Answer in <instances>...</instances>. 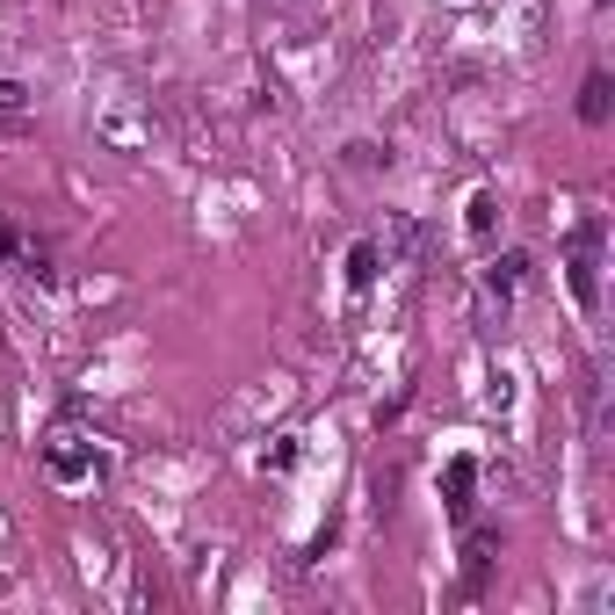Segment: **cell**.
Listing matches in <instances>:
<instances>
[{
  "instance_id": "obj_2",
  "label": "cell",
  "mask_w": 615,
  "mask_h": 615,
  "mask_svg": "<svg viewBox=\"0 0 615 615\" xmlns=\"http://www.w3.org/2000/svg\"><path fill=\"white\" fill-rule=\"evenodd\" d=\"M471 492H478V464H471V456H449V471H442V500H449V514L456 521H471Z\"/></svg>"
},
{
  "instance_id": "obj_6",
  "label": "cell",
  "mask_w": 615,
  "mask_h": 615,
  "mask_svg": "<svg viewBox=\"0 0 615 615\" xmlns=\"http://www.w3.org/2000/svg\"><path fill=\"white\" fill-rule=\"evenodd\" d=\"M492 225H500V196L478 189V196H471V210H464V232H471V239H492Z\"/></svg>"
},
{
  "instance_id": "obj_10",
  "label": "cell",
  "mask_w": 615,
  "mask_h": 615,
  "mask_svg": "<svg viewBox=\"0 0 615 615\" xmlns=\"http://www.w3.org/2000/svg\"><path fill=\"white\" fill-rule=\"evenodd\" d=\"M290 464H297V435H283V442L268 449V471H290Z\"/></svg>"
},
{
  "instance_id": "obj_8",
  "label": "cell",
  "mask_w": 615,
  "mask_h": 615,
  "mask_svg": "<svg viewBox=\"0 0 615 615\" xmlns=\"http://www.w3.org/2000/svg\"><path fill=\"white\" fill-rule=\"evenodd\" d=\"M377 268H384V254H377V246H355V254H348V290H369V283H377Z\"/></svg>"
},
{
  "instance_id": "obj_11",
  "label": "cell",
  "mask_w": 615,
  "mask_h": 615,
  "mask_svg": "<svg viewBox=\"0 0 615 615\" xmlns=\"http://www.w3.org/2000/svg\"><path fill=\"white\" fill-rule=\"evenodd\" d=\"M29 254V246H22V232H8V225H0V261H22Z\"/></svg>"
},
{
  "instance_id": "obj_9",
  "label": "cell",
  "mask_w": 615,
  "mask_h": 615,
  "mask_svg": "<svg viewBox=\"0 0 615 615\" xmlns=\"http://www.w3.org/2000/svg\"><path fill=\"white\" fill-rule=\"evenodd\" d=\"M29 109V87L22 80H0V116H22Z\"/></svg>"
},
{
  "instance_id": "obj_3",
  "label": "cell",
  "mask_w": 615,
  "mask_h": 615,
  "mask_svg": "<svg viewBox=\"0 0 615 615\" xmlns=\"http://www.w3.org/2000/svg\"><path fill=\"white\" fill-rule=\"evenodd\" d=\"M44 464H51V478H66V485H80L87 471H95V449H80L73 435H58V442H51V456H44Z\"/></svg>"
},
{
  "instance_id": "obj_4",
  "label": "cell",
  "mask_w": 615,
  "mask_h": 615,
  "mask_svg": "<svg viewBox=\"0 0 615 615\" xmlns=\"http://www.w3.org/2000/svg\"><path fill=\"white\" fill-rule=\"evenodd\" d=\"M492 558H500V529H471V543H464V579H471V594L485 587Z\"/></svg>"
},
{
  "instance_id": "obj_5",
  "label": "cell",
  "mask_w": 615,
  "mask_h": 615,
  "mask_svg": "<svg viewBox=\"0 0 615 615\" xmlns=\"http://www.w3.org/2000/svg\"><path fill=\"white\" fill-rule=\"evenodd\" d=\"M608 109H615L608 73H587V87H579V123H608Z\"/></svg>"
},
{
  "instance_id": "obj_7",
  "label": "cell",
  "mask_w": 615,
  "mask_h": 615,
  "mask_svg": "<svg viewBox=\"0 0 615 615\" xmlns=\"http://www.w3.org/2000/svg\"><path fill=\"white\" fill-rule=\"evenodd\" d=\"M521 275H529V254H500V261L485 268V283H492V297H507V290L521 283Z\"/></svg>"
},
{
  "instance_id": "obj_1",
  "label": "cell",
  "mask_w": 615,
  "mask_h": 615,
  "mask_svg": "<svg viewBox=\"0 0 615 615\" xmlns=\"http://www.w3.org/2000/svg\"><path fill=\"white\" fill-rule=\"evenodd\" d=\"M594 268H601V261H594V225H587V232H579V246H572V261H565V283H572L579 304L601 297V275H594Z\"/></svg>"
}]
</instances>
